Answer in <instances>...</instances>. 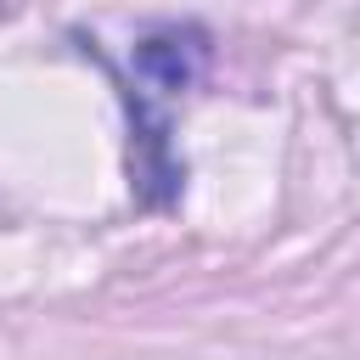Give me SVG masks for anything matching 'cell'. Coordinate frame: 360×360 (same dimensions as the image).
<instances>
[{
	"label": "cell",
	"mask_w": 360,
	"mask_h": 360,
	"mask_svg": "<svg viewBox=\"0 0 360 360\" xmlns=\"http://www.w3.org/2000/svg\"><path fill=\"white\" fill-rule=\"evenodd\" d=\"M202 62H208V45H202L197 28H163V34H146L135 45V73L152 90H169V96L191 90L197 73H202Z\"/></svg>",
	"instance_id": "1"
}]
</instances>
